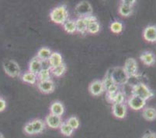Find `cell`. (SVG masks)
<instances>
[{
  "mask_svg": "<svg viewBox=\"0 0 156 138\" xmlns=\"http://www.w3.org/2000/svg\"><path fill=\"white\" fill-rule=\"evenodd\" d=\"M50 18L51 21L57 24H63L69 20V11L65 5H61L55 7L51 11Z\"/></svg>",
  "mask_w": 156,
  "mask_h": 138,
  "instance_id": "obj_1",
  "label": "cell"
},
{
  "mask_svg": "<svg viewBox=\"0 0 156 138\" xmlns=\"http://www.w3.org/2000/svg\"><path fill=\"white\" fill-rule=\"evenodd\" d=\"M131 92H132V95H136L144 101L151 99L154 95V92L150 89L149 87L147 86L144 83H137L133 85Z\"/></svg>",
  "mask_w": 156,
  "mask_h": 138,
  "instance_id": "obj_2",
  "label": "cell"
},
{
  "mask_svg": "<svg viewBox=\"0 0 156 138\" xmlns=\"http://www.w3.org/2000/svg\"><path fill=\"white\" fill-rule=\"evenodd\" d=\"M110 72H111V76L113 82L118 86L126 84L130 79L124 68L121 66H117L113 69H110Z\"/></svg>",
  "mask_w": 156,
  "mask_h": 138,
  "instance_id": "obj_3",
  "label": "cell"
},
{
  "mask_svg": "<svg viewBox=\"0 0 156 138\" xmlns=\"http://www.w3.org/2000/svg\"><path fill=\"white\" fill-rule=\"evenodd\" d=\"M2 67L7 75L15 78L20 76V68L16 61L12 59H6L2 63Z\"/></svg>",
  "mask_w": 156,
  "mask_h": 138,
  "instance_id": "obj_4",
  "label": "cell"
},
{
  "mask_svg": "<svg viewBox=\"0 0 156 138\" xmlns=\"http://www.w3.org/2000/svg\"><path fill=\"white\" fill-rule=\"evenodd\" d=\"M75 12L79 18H85L93 15V7L87 1H82L75 8Z\"/></svg>",
  "mask_w": 156,
  "mask_h": 138,
  "instance_id": "obj_5",
  "label": "cell"
},
{
  "mask_svg": "<svg viewBox=\"0 0 156 138\" xmlns=\"http://www.w3.org/2000/svg\"><path fill=\"white\" fill-rule=\"evenodd\" d=\"M127 105L133 110L139 111L144 109L146 105V101L136 95H131L127 99Z\"/></svg>",
  "mask_w": 156,
  "mask_h": 138,
  "instance_id": "obj_6",
  "label": "cell"
},
{
  "mask_svg": "<svg viewBox=\"0 0 156 138\" xmlns=\"http://www.w3.org/2000/svg\"><path fill=\"white\" fill-rule=\"evenodd\" d=\"M123 68L125 70L126 73L128 75L129 77L135 76L137 74L138 66H137V61L134 58H129V59H127Z\"/></svg>",
  "mask_w": 156,
  "mask_h": 138,
  "instance_id": "obj_7",
  "label": "cell"
},
{
  "mask_svg": "<svg viewBox=\"0 0 156 138\" xmlns=\"http://www.w3.org/2000/svg\"><path fill=\"white\" fill-rule=\"evenodd\" d=\"M89 91L93 96H100L104 93L106 91L103 81L100 80H95L91 82L89 85Z\"/></svg>",
  "mask_w": 156,
  "mask_h": 138,
  "instance_id": "obj_8",
  "label": "cell"
},
{
  "mask_svg": "<svg viewBox=\"0 0 156 138\" xmlns=\"http://www.w3.org/2000/svg\"><path fill=\"white\" fill-rule=\"evenodd\" d=\"M44 123L46 126L51 128V129H58V128H60L62 123H63V121H62L61 116H55V115L50 113L45 117Z\"/></svg>",
  "mask_w": 156,
  "mask_h": 138,
  "instance_id": "obj_9",
  "label": "cell"
},
{
  "mask_svg": "<svg viewBox=\"0 0 156 138\" xmlns=\"http://www.w3.org/2000/svg\"><path fill=\"white\" fill-rule=\"evenodd\" d=\"M37 88L43 94H51L55 89V84L51 79L45 81H38Z\"/></svg>",
  "mask_w": 156,
  "mask_h": 138,
  "instance_id": "obj_10",
  "label": "cell"
},
{
  "mask_svg": "<svg viewBox=\"0 0 156 138\" xmlns=\"http://www.w3.org/2000/svg\"><path fill=\"white\" fill-rule=\"evenodd\" d=\"M127 108L126 104H113L112 105V113L117 119H124L127 116Z\"/></svg>",
  "mask_w": 156,
  "mask_h": 138,
  "instance_id": "obj_11",
  "label": "cell"
},
{
  "mask_svg": "<svg viewBox=\"0 0 156 138\" xmlns=\"http://www.w3.org/2000/svg\"><path fill=\"white\" fill-rule=\"evenodd\" d=\"M143 37L148 42H156V27L147 26L143 31Z\"/></svg>",
  "mask_w": 156,
  "mask_h": 138,
  "instance_id": "obj_12",
  "label": "cell"
},
{
  "mask_svg": "<svg viewBox=\"0 0 156 138\" xmlns=\"http://www.w3.org/2000/svg\"><path fill=\"white\" fill-rule=\"evenodd\" d=\"M140 59H141V61L144 65L148 66H151L152 65H154L156 61L154 54L152 52H150V51L143 52L141 54V55H140Z\"/></svg>",
  "mask_w": 156,
  "mask_h": 138,
  "instance_id": "obj_13",
  "label": "cell"
},
{
  "mask_svg": "<svg viewBox=\"0 0 156 138\" xmlns=\"http://www.w3.org/2000/svg\"><path fill=\"white\" fill-rule=\"evenodd\" d=\"M43 68V62L40 60L37 57H34L30 61L29 66V72L33 73L34 74L37 75L38 73L41 71V69Z\"/></svg>",
  "mask_w": 156,
  "mask_h": 138,
  "instance_id": "obj_14",
  "label": "cell"
},
{
  "mask_svg": "<svg viewBox=\"0 0 156 138\" xmlns=\"http://www.w3.org/2000/svg\"><path fill=\"white\" fill-rule=\"evenodd\" d=\"M50 112L51 114L62 117V116H63V114L65 113V106L62 102L55 101L51 104Z\"/></svg>",
  "mask_w": 156,
  "mask_h": 138,
  "instance_id": "obj_15",
  "label": "cell"
},
{
  "mask_svg": "<svg viewBox=\"0 0 156 138\" xmlns=\"http://www.w3.org/2000/svg\"><path fill=\"white\" fill-rule=\"evenodd\" d=\"M63 63V59L62 56L59 52H52L51 57L48 59V65H49V68H55L58 66H60Z\"/></svg>",
  "mask_w": 156,
  "mask_h": 138,
  "instance_id": "obj_16",
  "label": "cell"
},
{
  "mask_svg": "<svg viewBox=\"0 0 156 138\" xmlns=\"http://www.w3.org/2000/svg\"><path fill=\"white\" fill-rule=\"evenodd\" d=\"M30 123L32 125L35 135L41 133L45 129V127H46V124H45L44 122L40 119H33V120L30 121Z\"/></svg>",
  "mask_w": 156,
  "mask_h": 138,
  "instance_id": "obj_17",
  "label": "cell"
},
{
  "mask_svg": "<svg viewBox=\"0 0 156 138\" xmlns=\"http://www.w3.org/2000/svg\"><path fill=\"white\" fill-rule=\"evenodd\" d=\"M20 79L23 82L27 84H29L31 85H34L37 84V76L31 72H25L20 76Z\"/></svg>",
  "mask_w": 156,
  "mask_h": 138,
  "instance_id": "obj_18",
  "label": "cell"
},
{
  "mask_svg": "<svg viewBox=\"0 0 156 138\" xmlns=\"http://www.w3.org/2000/svg\"><path fill=\"white\" fill-rule=\"evenodd\" d=\"M51 54L52 52L50 48H48V47H42L38 50L37 57L42 62H46V61H48Z\"/></svg>",
  "mask_w": 156,
  "mask_h": 138,
  "instance_id": "obj_19",
  "label": "cell"
},
{
  "mask_svg": "<svg viewBox=\"0 0 156 138\" xmlns=\"http://www.w3.org/2000/svg\"><path fill=\"white\" fill-rule=\"evenodd\" d=\"M142 116L147 121H153L156 119V109L152 107H144L142 111Z\"/></svg>",
  "mask_w": 156,
  "mask_h": 138,
  "instance_id": "obj_20",
  "label": "cell"
},
{
  "mask_svg": "<svg viewBox=\"0 0 156 138\" xmlns=\"http://www.w3.org/2000/svg\"><path fill=\"white\" fill-rule=\"evenodd\" d=\"M37 80L38 81H45L51 80V72L49 67L42 68L39 73H37Z\"/></svg>",
  "mask_w": 156,
  "mask_h": 138,
  "instance_id": "obj_21",
  "label": "cell"
},
{
  "mask_svg": "<svg viewBox=\"0 0 156 138\" xmlns=\"http://www.w3.org/2000/svg\"><path fill=\"white\" fill-rule=\"evenodd\" d=\"M64 30L69 34H74L76 32V21L73 20H67L63 24H62Z\"/></svg>",
  "mask_w": 156,
  "mask_h": 138,
  "instance_id": "obj_22",
  "label": "cell"
},
{
  "mask_svg": "<svg viewBox=\"0 0 156 138\" xmlns=\"http://www.w3.org/2000/svg\"><path fill=\"white\" fill-rule=\"evenodd\" d=\"M133 7L128 6H125L124 4H120L118 7V12L120 15L124 17H128L131 14L133 13Z\"/></svg>",
  "mask_w": 156,
  "mask_h": 138,
  "instance_id": "obj_23",
  "label": "cell"
},
{
  "mask_svg": "<svg viewBox=\"0 0 156 138\" xmlns=\"http://www.w3.org/2000/svg\"><path fill=\"white\" fill-rule=\"evenodd\" d=\"M75 21H76V31L77 32L82 34V35H84L86 32H87V25H86L83 18H78Z\"/></svg>",
  "mask_w": 156,
  "mask_h": 138,
  "instance_id": "obj_24",
  "label": "cell"
},
{
  "mask_svg": "<svg viewBox=\"0 0 156 138\" xmlns=\"http://www.w3.org/2000/svg\"><path fill=\"white\" fill-rule=\"evenodd\" d=\"M59 129H60L61 133L65 136H71L74 133V129L66 123V121L62 123Z\"/></svg>",
  "mask_w": 156,
  "mask_h": 138,
  "instance_id": "obj_25",
  "label": "cell"
},
{
  "mask_svg": "<svg viewBox=\"0 0 156 138\" xmlns=\"http://www.w3.org/2000/svg\"><path fill=\"white\" fill-rule=\"evenodd\" d=\"M65 71H66V66H65V63H62L60 66L51 69V74H53L56 77H60V76H63L65 74Z\"/></svg>",
  "mask_w": 156,
  "mask_h": 138,
  "instance_id": "obj_26",
  "label": "cell"
},
{
  "mask_svg": "<svg viewBox=\"0 0 156 138\" xmlns=\"http://www.w3.org/2000/svg\"><path fill=\"white\" fill-rule=\"evenodd\" d=\"M110 29L113 33L120 34L121 33L123 29H124V24H122L120 21H115L110 24Z\"/></svg>",
  "mask_w": 156,
  "mask_h": 138,
  "instance_id": "obj_27",
  "label": "cell"
},
{
  "mask_svg": "<svg viewBox=\"0 0 156 138\" xmlns=\"http://www.w3.org/2000/svg\"><path fill=\"white\" fill-rule=\"evenodd\" d=\"M103 84L104 85L105 91H106L110 87H111L112 85L114 84V82H113V79H112L111 76V72H110V69L107 71V73H106V76H104L103 80Z\"/></svg>",
  "mask_w": 156,
  "mask_h": 138,
  "instance_id": "obj_28",
  "label": "cell"
},
{
  "mask_svg": "<svg viewBox=\"0 0 156 138\" xmlns=\"http://www.w3.org/2000/svg\"><path fill=\"white\" fill-rule=\"evenodd\" d=\"M100 30V23L98 21L96 22H93L92 24H89L87 26V32L89 34H92V35H96L97 34Z\"/></svg>",
  "mask_w": 156,
  "mask_h": 138,
  "instance_id": "obj_29",
  "label": "cell"
},
{
  "mask_svg": "<svg viewBox=\"0 0 156 138\" xmlns=\"http://www.w3.org/2000/svg\"><path fill=\"white\" fill-rule=\"evenodd\" d=\"M66 123L72 128V129L75 130V129H79V126H80V122H79V119H78L76 116H71L69 119L66 120Z\"/></svg>",
  "mask_w": 156,
  "mask_h": 138,
  "instance_id": "obj_30",
  "label": "cell"
},
{
  "mask_svg": "<svg viewBox=\"0 0 156 138\" xmlns=\"http://www.w3.org/2000/svg\"><path fill=\"white\" fill-rule=\"evenodd\" d=\"M125 102V95L122 91H119L116 95L113 97V100H112L111 103L113 104H124Z\"/></svg>",
  "mask_w": 156,
  "mask_h": 138,
  "instance_id": "obj_31",
  "label": "cell"
},
{
  "mask_svg": "<svg viewBox=\"0 0 156 138\" xmlns=\"http://www.w3.org/2000/svg\"><path fill=\"white\" fill-rule=\"evenodd\" d=\"M23 132L26 133V134L29 135V136H34V135H35V133L34 131L32 125H31V123H30V122H28V123H27L26 124H25V126H24L23 127Z\"/></svg>",
  "mask_w": 156,
  "mask_h": 138,
  "instance_id": "obj_32",
  "label": "cell"
},
{
  "mask_svg": "<svg viewBox=\"0 0 156 138\" xmlns=\"http://www.w3.org/2000/svg\"><path fill=\"white\" fill-rule=\"evenodd\" d=\"M118 91L119 86L116 84H114L112 85L111 87H110V88L106 91V95H114V94L117 93Z\"/></svg>",
  "mask_w": 156,
  "mask_h": 138,
  "instance_id": "obj_33",
  "label": "cell"
},
{
  "mask_svg": "<svg viewBox=\"0 0 156 138\" xmlns=\"http://www.w3.org/2000/svg\"><path fill=\"white\" fill-rule=\"evenodd\" d=\"M85 21V22H86V25H89V24H92V23L93 22H96V21H97V19H96V17H94L93 15H90V16H88V17H86L83 18Z\"/></svg>",
  "mask_w": 156,
  "mask_h": 138,
  "instance_id": "obj_34",
  "label": "cell"
},
{
  "mask_svg": "<svg viewBox=\"0 0 156 138\" xmlns=\"http://www.w3.org/2000/svg\"><path fill=\"white\" fill-rule=\"evenodd\" d=\"M6 102L2 97H0V112H4L6 109Z\"/></svg>",
  "mask_w": 156,
  "mask_h": 138,
  "instance_id": "obj_35",
  "label": "cell"
},
{
  "mask_svg": "<svg viewBox=\"0 0 156 138\" xmlns=\"http://www.w3.org/2000/svg\"><path fill=\"white\" fill-rule=\"evenodd\" d=\"M121 4H124L125 6H128L133 7L136 3L135 0H123L120 2Z\"/></svg>",
  "mask_w": 156,
  "mask_h": 138,
  "instance_id": "obj_36",
  "label": "cell"
},
{
  "mask_svg": "<svg viewBox=\"0 0 156 138\" xmlns=\"http://www.w3.org/2000/svg\"><path fill=\"white\" fill-rule=\"evenodd\" d=\"M142 138H156V133L153 132H147L142 136Z\"/></svg>",
  "mask_w": 156,
  "mask_h": 138,
  "instance_id": "obj_37",
  "label": "cell"
},
{
  "mask_svg": "<svg viewBox=\"0 0 156 138\" xmlns=\"http://www.w3.org/2000/svg\"><path fill=\"white\" fill-rule=\"evenodd\" d=\"M0 138H4V136L2 135V133H0Z\"/></svg>",
  "mask_w": 156,
  "mask_h": 138,
  "instance_id": "obj_38",
  "label": "cell"
}]
</instances>
